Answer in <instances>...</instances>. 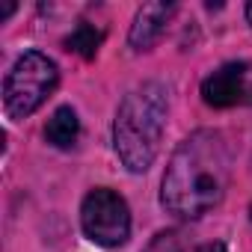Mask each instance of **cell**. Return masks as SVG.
<instances>
[{
	"instance_id": "5",
	"label": "cell",
	"mask_w": 252,
	"mask_h": 252,
	"mask_svg": "<svg viewBox=\"0 0 252 252\" xmlns=\"http://www.w3.org/2000/svg\"><path fill=\"white\" fill-rule=\"evenodd\" d=\"M202 98L211 107H252V63H225L202 80Z\"/></svg>"
},
{
	"instance_id": "2",
	"label": "cell",
	"mask_w": 252,
	"mask_h": 252,
	"mask_svg": "<svg viewBox=\"0 0 252 252\" xmlns=\"http://www.w3.org/2000/svg\"><path fill=\"white\" fill-rule=\"evenodd\" d=\"M169 113V92L163 83L152 80L125 95L113 122V149L131 172H146L163 140Z\"/></svg>"
},
{
	"instance_id": "10",
	"label": "cell",
	"mask_w": 252,
	"mask_h": 252,
	"mask_svg": "<svg viewBox=\"0 0 252 252\" xmlns=\"http://www.w3.org/2000/svg\"><path fill=\"white\" fill-rule=\"evenodd\" d=\"M246 18H249V24H252V3L246 6Z\"/></svg>"
},
{
	"instance_id": "3",
	"label": "cell",
	"mask_w": 252,
	"mask_h": 252,
	"mask_svg": "<svg viewBox=\"0 0 252 252\" xmlns=\"http://www.w3.org/2000/svg\"><path fill=\"white\" fill-rule=\"evenodd\" d=\"M60 83V71L54 65V60H48L39 51H30L24 57L15 60V65L9 68L6 80H3V110L9 119H27L30 113H36L48 95L57 89Z\"/></svg>"
},
{
	"instance_id": "7",
	"label": "cell",
	"mask_w": 252,
	"mask_h": 252,
	"mask_svg": "<svg viewBox=\"0 0 252 252\" xmlns=\"http://www.w3.org/2000/svg\"><path fill=\"white\" fill-rule=\"evenodd\" d=\"M80 137V122H77V113L71 107H60L54 110V116L48 119L45 125V140L57 149H71Z\"/></svg>"
},
{
	"instance_id": "8",
	"label": "cell",
	"mask_w": 252,
	"mask_h": 252,
	"mask_svg": "<svg viewBox=\"0 0 252 252\" xmlns=\"http://www.w3.org/2000/svg\"><path fill=\"white\" fill-rule=\"evenodd\" d=\"M104 42V33L98 30V27H92V24H77L74 30H71V36L65 39V45H68V51H74V54H80V57H86V60H92L95 54H98V45Z\"/></svg>"
},
{
	"instance_id": "9",
	"label": "cell",
	"mask_w": 252,
	"mask_h": 252,
	"mask_svg": "<svg viewBox=\"0 0 252 252\" xmlns=\"http://www.w3.org/2000/svg\"><path fill=\"white\" fill-rule=\"evenodd\" d=\"M196 252H228L222 243H205V246H199Z\"/></svg>"
},
{
	"instance_id": "11",
	"label": "cell",
	"mask_w": 252,
	"mask_h": 252,
	"mask_svg": "<svg viewBox=\"0 0 252 252\" xmlns=\"http://www.w3.org/2000/svg\"><path fill=\"white\" fill-rule=\"evenodd\" d=\"M249 220H252V208H249Z\"/></svg>"
},
{
	"instance_id": "6",
	"label": "cell",
	"mask_w": 252,
	"mask_h": 252,
	"mask_svg": "<svg viewBox=\"0 0 252 252\" xmlns=\"http://www.w3.org/2000/svg\"><path fill=\"white\" fill-rule=\"evenodd\" d=\"M175 3H146L134 24H131V48L134 51H149L166 30V21L172 18Z\"/></svg>"
},
{
	"instance_id": "1",
	"label": "cell",
	"mask_w": 252,
	"mask_h": 252,
	"mask_svg": "<svg viewBox=\"0 0 252 252\" xmlns=\"http://www.w3.org/2000/svg\"><path fill=\"white\" fill-rule=\"evenodd\" d=\"M228 175L231 155L225 137L211 128L196 131L175 149L163 175L160 202L175 217L196 220L222 202Z\"/></svg>"
},
{
	"instance_id": "4",
	"label": "cell",
	"mask_w": 252,
	"mask_h": 252,
	"mask_svg": "<svg viewBox=\"0 0 252 252\" xmlns=\"http://www.w3.org/2000/svg\"><path fill=\"white\" fill-rule=\"evenodd\" d=\"M80 225L92 243L104 249H116L131 234V211L119 193L107 187H95L80 205Z\"/></svg>"
}]
</instances>
